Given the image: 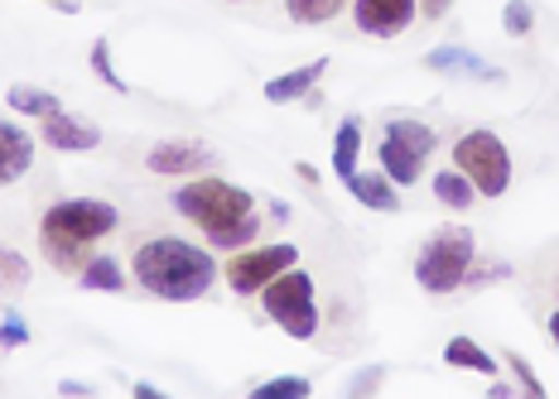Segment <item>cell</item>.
Masks as SVG:
<instances>
[{"label":"cell","mask_w":559,"mask_h":399,"mask_svg":"<svg viewBox=\"0 0 559 399\" xmlns=\"http://www.w3.org/2000/svg\"><path fill=\"white\" fill-rule=\"evenodd\" d=\"M169 207L179 213L183 221H193L198 231L207 237L213 251H241L261 237V217H255V197L247 188L227 183V179H213V173H198L183 188H174Z\"/></svg>","instance_id":"1"},{"label":"cell","mask_w":559,"mask_h":399,"mask_svg":"<svg viewBox=\"0 0 559 399\" xmlns=\"http://www.w3.org/2000/svg\"><path fill=\"white\" fill-rule=\"evenodd\" d=\"M131 275H135V285L145 293H155V299L193 303L213 289L217 261H213V251H203V245H193L183 237H150L135 245Z\"/></svg>","instance_id":"2"},{"label":"cell","mask_w":559,"mask_h":399,"mask_svg":"<svg viewBox=\"0 0 559 399\" xmlns=\"http://www.w3.org/2000/svg\"><path fill=\"white\" fill-rule=\"evenodd\" d=\"M121 213L107 197H63L49 213L39 217V251L44 261L63 275H83V265L92 261V245L102 237H111Z\"/></svg>","instance_id":"3"},{"label":"cell","mask_w":559,"mask_h":399,"mask_svg":"<svg viewBox=\"0 0 559 399\" xmlns=\"http://www.w3.org/2000/svg\"><path fill=\"white\" fill-rule=\"evenodd\" d=\"M473 261H477V237L473 231L468 227H439L415 255V285L425 293H435V299H444V293L463 289Z\"/></svg>","instance_id":"4"},{"label":"cell","mask_w":559,"mask_h":399,"mask_svg":"<svg viewBox=\"0 0 559 399\" xmlns=\"http://www.w3.org/2000/svg\"><path fill=\"white\" fill-rule=\"evenodd\" d=\"M261 309L285 337L295 342H313L319 337V293H313V275L299 265L280 269L271 285L261 289Z\"/></svg>","instance_id":"5"},{"label":"cell","mask_w":559,"mask_h":399,"mask_svg":"<svg viewBox=\"0 0 559 399\" xmlns=\"http://www.w3.org/2000/svg\"><path fill=\"white\" fill-rule=\"evenodd\" d=\"M453 169L477 188V197H502L511 188V155L492 131H463L453 140Z\"/></svg>","instance_id":"6"},{"label":"cell","mask_w":559,"mask_h":399,"mask_svg":"<svg viewBox=\"0 0 559 399\" xmlns=\"http://www.w3.org/2000/svg\"><path fill=\"white\" fill-rule=\"evenodd\" d=\"M435 145H439V131H435V125L401 116V121L386 125V135H381V145H377L381 173H386L395 188L419 183V169H425V159L435 155Z\"/></svg>","instance_id":"7"},{"label":"cell","mask_w":559,"mask_h":399,"mask_svg":"<svg viewBox=\"0 0 559 399\" xmlns=\"http://www.w3.org/2000/svg\"><path fill=\"white\" fill-rule=\"evenodd\" d=\"M289 265H299V245H289V241H280V245H241V251L227 255L223 279H227V289L237 293V299H251V293H261L280 269H289Z\"/></svg>","instance_id":"8"},{"label":"cell","mask_w":559,"mask_h":399,"mask_svg":"<svg viewBox=\"0 0 559 399\" xmlns=\"http://www.w3.org/2000/svg\"><path fill=\"white\" fill-rule=\"evenodd\" d=\"M213 164L217 155L207 145H198V140H159L145 155V169L159 173V179H189V173H203Z\"/></svg>","instance_id":"9"},{"label":"cell","mask_w":559,"mask_h":399,"mask_svg":"<svg viewBox=\"0 0 559 399\" xmlns=\"http://www.w3.org/2000/svg\"><path fill=\"white\" fill-rule=\"evenodd\" d=\"M419 0H353V20L357 29L371 39H401L415 25Z\"/></svg>","instance_id":"10"},{"label":"cell","mask_w":559,"mask_h":399,"mask_svg":"<svg viewBox=\"0 0 559 399\" xmlns=\"http://www.w3.org/2000/svg\"><path fill=\"white\" fill-rule=\"evenodd\" d=\"M39 135L44 145L58 149V155H87V149L102 145V131L92 121H83V116H68V111H53L39 121Z\"/></svg>","instance_id":"11"},{"label":"cell","mask_w":559,"mask_h":399,"mask_svg":"<svg viewBox=\"0 0 559 399\" xmlns=\"http://www.w3.org/2000/svg\"><path fill=\"white\" fill-rule=\"evenodd\" d=\"M425 68L429 73H439V77H468V82H502L507 77L497 63H487V58L459 49V44H444V49L425 53Z\"/></svg>","instance_id":"12"},{"label":"cell","mask_w":559,"mask_h":399,"mask_svg":"<svg viewBox=\"0 0 559 399\" xmlns=\"http://www.w3.org/2000/svg\"><path fill=\"white\" fill-rule=\"evenodd\" d=\"M323 73H329V58H309V63L289 68V73H280L265 82V101L271 107H289V101H305L313 87L323 82Z\"/></svg>","instance_id":"13"},{"label":"cell","mask_w":559,"mask_h":399,"mask_svg":"<svg viewBox=\"0 0 559 399\" xmlns=\"http://www.w3.org/2000/svg\"><path fill=\"white\" fill-rule=\"evenodd\" d=\"M34 164V135L15 121H0V188L20 183Z\"/></svg>","instance_id":"14"},{"label":"cell","mask_w":559,"mask_h":399,"mask_svg":"<svg viewBox=\"0 0 559 399\" xmlns=\"http://www.w3.org/2000/svg\"><path fill=\"white\" fill-rule=\"evenodd\" d=\"M343 188L362 207H371V213H395V207H401V193H395V183L381 169L377 173H353V179H343Z\"/></svg>","instance_id":"15"},{"label":"cell","mask_w":559,"mask_h":399,"mask_svg":"<svg viewBox=\"0 0 559 399\" xmlns=\"http://www.w3.org/2000/svg\"><path fill=\"white\" fill-rule=\"evenodd\" d=\"M444 366H453V371H477V375H487V380H492L502 361H497L483 342H473V337H449V342H444Z\"/></svg>","instance_id":"16"},{"label":"cell","mask_w":559,"mask_h":399,"mask_svg":"<svg viewBox=\"0 0 559 399\" xmlns=\"http://www.w3.org/2000/svg\"><path fill=\"white\" fill-rule=\"evenodd\" d=\"M357 155H362V121H357V116H343L333 131V173L337 179H353Z\"/></svg>","instance_id":"17"},{"label":"cell","mask_w":559,"mask_h":399,"mask_svg":"<svg viewBox=\"0 0 559 399\" xmlns=\"http://www.w3.org/2000/svg\"><path fill=\"white\" fill-rule=\"evenodd\" d=\"M78 285L92 289V293H121L126 289V269L116 265V255H92L78 275Z\"/></svg>","instance_id":"18"},{"label":"cell","mask_w":559,"mask_h":399,"mask_svg":"<svg viewBox=\"0 0 559 399\" xmlns=\"http://www.w3.org/2000/svg\"><path fill=\"white\" fill-rule=\"evenodd\" d=\"M5 101H10V111H20V116H34V121H44V116L63 111V101H58L53 92H44V87H29V82H20V87H10V92H5Z\"/></svg>","instance_id":"19"},{"label":"cell","mask_w":559,"mask_h":399,"mask_svg":"<svg viewBox=\"0 0 559 399\" xmlns=\"http://www.w3.org/2000/svg\"><path fill=\"white\" fill-rule=\"evenodd\" d=\"M435 197H439L444 207H453V213H468L473 197H477V188L463 179L459 169H444V173H435Z\"/></svg>","instance_id":"20"},{"label":"cell","mask_w":559,"mask_h":399,"mask_svg":"<svg viewBox=\"0 0 559 399\" xmlns=\"http://www.w3.org/2000/svg\"><path fill=\"white\" fill-rule=\"evenodd\" d=\"M285 10H289V20L295 25H329L333 15H343L347 10V0H285Z\"/></svg>","instance_id":"21"},{"label":"cell","mask_w":559,"mask_h":399,"mask_svg":"<svg viewBox=\"0 0 559 399\" xmlns=\"http://www.w3.org/2000/svg\"><path fill=\"white\" fill-rule=\"evenodd\" d=\"M87 63H92V77H97V82H107L111 92H121V97H126V92H131V82H126L121 73H116V63H111V39H107V34H102V39H92Z\"/></svg>","instance_id":"22"},{"label":"cell","mask_w":559,"mask_h":399,"mask_svg":"<svg viewBox=\"0 0 559 399\" xmlns=\"http://www.w3.org/2000/svg\"><path fill=\"white\" fill-rule=\"evenodd\" d=\"M251 399H309V380L305 375H275V380L255 385Z\"/></svg>","instance_id":"23"},{"label":"cell","mask_w":559,"mask_h":399,"mask_svg":"<svg viewBox=\"0 0 559 399\" xmlns=\"http://www.w3.org/2000/svg\"><path fill=\"white\" fill-rule=\"evenodd\" d=\"M29 285V261L20 251H10V245H0V293H15Z\"/></svg>","instance_id":"24"},{"label":"cell","mask_w":559,"mask_h":399,"mask_svg":"<svg viewBox=\"0 0 559 399\" xmlns=\"http://www.w3.org/2000/svg\"><path fill=\"white\" fill-rule=\"evenodd\" d=\"M507 371H511V380H516V390L526 395V399H545V385H540V375L531 371V361L521 356V351H507Z\"/></svg>","instance_id":"25"},{"label":"cell","mask_w":559,"mask_h":399,"mask_svg":"<svg viewBox=\"0 0 559 399\" xmlns=\"http://www.w3.org/2000/svg\"><path fill=\"white\" fill-rule=\"evenodd\" d=\"M502 29L511 34V39H526V34L535 29V10H531V0H507V10H502Z\"/></svg>","instance_id":"26"},{"label":"cell","mask_w":559,"mask_h":399,"mask_svg":"<svg viewBox=\"0 0 559 399\" xmlns=\"http://www.w3.org/2000/svg\"><path fill=\"white\" fill-rule=\"evenodd\" d=\"M381 385H386V366H362L353 380H347V395H353V399H371Z\"/></svg>","instance_id":"27"},{"label":"cell","mask_w":559,"mask_h":399,"mask_svg":"<svg viewBox=\"0 0 559 399\" xmlns=\"http://www.w3.org/2000/svg\"><path fill=\"white\" fill-rule=\"evenodd\" d=\"M511 275V265L507 261H473L468 265V279H463V285H468V289H487V285H497V279H507Z\"/></svg>","instance_id":"28"},{"label":"cell","mask_w":559,"mask_h":399,"mask_svg":"<svg viewBox=\"0 0 559 399\" xmlns=\"http://www.w3.org/2000/svg\"><path fill=\"white\" fill-rule=\"evenodd\" d=\"M15 347H29V327L20 313H10V318L0 323V351H15Z\"/></svg>","instance_id":"29"},{"label":"cell","mask_w":559,"mask_h":399,"mask_svg":"<svg viewBox=\"0 0 559 399\" xmlns=\"http://www.w3.org/2000/svg\"><path fill=\"white\" fill-rule=\"evenodd\" d=\"M449 10H453V0H419V15L425 20H444Z\"/></svg>","instance_id":"30"},{"label":"cell","mask_w":559,"mask_h":399,"mask_svg":"<svg viewBox=\"0 0 559 399\" xmlns=\"http://www.w3.org/2000/svg\"><path fill=\"white\" fill-rule=\"evenodd\" d=\"M295 173H299V183L319 188V169H313V164H309V159H299V164H295Z\"/></svg>","instance_id":"31"},{"label":"cell","mask_w":559,"mask_h":399,"mask_svg":"<svg viewBox=\"0 0 559 399\" xmlns=\"http://www.w3.org/2000/svg\"><path fill=\"white\" fill-rule=\"evenodd\" d=\"M58 395H78V399H92V395H97V390H92V385H83V380H63V385H58Z\"/></svg>","instance_id":"32"},{"label":"cell","mask_w":559,"mask_h":399,"mask_svg":"<svg viewBox=\"0 0 559 399\" xmlns=\"http://www.w3.org/2000/svg\"><path fill=\"white\" fill-rule=\"evenodd\" d=\"M131 390H135V399H165V390H155V385H150V380H135Z\"/></svg>","instance_id":"33"},{"label":"cell","mask_w":559,"mask_h":399,"mask_svg":"<svg viewBox=\"0 0 559 399\" xmlns=\"http://www.w3.org/2000/svg\"><path fill=\"white\" fill-rule=\"evenodd\" d=\"M265 207H271L275 221H289V203H280V197H275V203H265Z\"/></svg>","instance_id":"34"},{"label":"cell","mask_w":559,"mask_h":399,"mask_svg":"<svg viewBox=\"0 0 559 399\" xmlns=\"http://www.w3.org/2000/svg\"><path fill=\"white\" fill-rule=\"evenodd\" d=\"M550 337H555V347H559V309L550 313Z\"/></svg>","instance_id":"35"}]
</instances>
